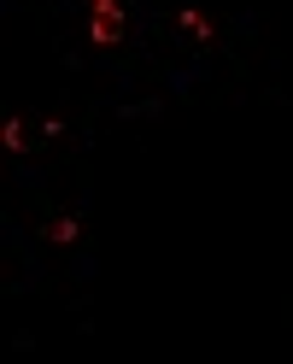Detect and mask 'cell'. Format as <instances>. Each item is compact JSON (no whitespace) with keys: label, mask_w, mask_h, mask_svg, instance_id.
<instances>
[{"label":"cell","mask_w":293,"mask_h":364,"mask_svg":"<svg viewBox=\"0 0 293 364\" xmlns=\"http://www.w3.org/2000/svg\"><path fill=\"white\" fill-rule=\"evenodd\" d=\"M48 241L53 247H77V218H53L48 223Z\"/></svg>","instance_id":"cell-1"}]
</instances>
